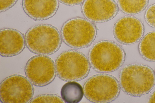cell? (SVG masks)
I'll list each match as a JSON object with an SVG mask.
<instances>
[{"label": "cell", "instance_id": "1", "mask_svg": "<svg viewBox=\"0 0 155 103\" xmlns=\"http://www.w3.org/2000/svg\"><path fill=\"white\" fill-rule=\"evenodd\" d=\"M123 91L132 96L139 97L149 93L155 84V73L150 67L141 64L124 66L119 75Z\"/></svg>", "mask_w": 155, "mask_h": 103}, {"label": "cell", "instance_id": "2", "mask_svg": "<svg viewBox=\"0 0 155 103\" xmlns=\"http://www.w3.org/2000/svg\"><path fill=\"white\" fill-rule=\"evenodd\" d=\"M126 54L122 47L108 40L100 41L93 46L89 53V61L96 71L109 72L115 71L124 63Z\"/></svg>", "mask_w": 155, "mask_h": 103}, {"label": "cell", "instance_id": "3", "mask_svg": "<svg viewBox=\"0 0 155 103\" xmlns=\"http://www.w3.org/2000/svg\"><path fill=\"white\" fill-rule=\"evenodd\" d=\"M26 45L31 52L49 55L57 52L61 44V37L58 29L49 24L35 25L29 29L25 35Z\"/></svg>", "mask_w": 155, "mask_h": 103}, {"label": "cell", "instance_id": "4", "mask_svg": "<svg viewBox=\"0 0 155 103\" xmlns=\"http://www.w3.org/2000/svg\"><path fill=\"white\" fill-rule=\"evenodd\" d=\"M55 65L57 76L64 81H77L85 78L91 68L87 57L75 50L61 53L57 58Z\"/></svg>", "mask_w": 155, "mask_h": 103}, {"label": "cell", "instance_id": "5", "mask_svg": "<svg viewBox=\"0 0 155 103\" xmlns=\"http://www.w3.org/2000/svg\"><path fill=\"white\" fill-rule=\"evenodd\" d=\"M120 86L114 76L105 73L97 74L85 82L83 90L85 97L93 103H109L118 96Z\"/></svg>", "mask_w": 155, "mask_h": 103}, {"label": "cell", "instance_id": "6", "mask_svg": "<svg viewBox=\"0 0 155 103\" xmlns=\"http://www.w3.org/2000/svg\"><path fill=\"white\" fill-rule=\"evenodd\" d=\"M96 34L95 25L88 20L80 17L66 21L61 31L64 42L69 47L76 49L89 46L95 40Z\"/></svg>", "mask_w": 155, "mask_h": 103}, {"label": "cell", "instance_id": "7", "mask_svg": "<svg viewBox=\"0 0 155 103\" xmlns=\"http://www.w3.org/2000/svg\"><path fill=\"white\" fill-rule=\"evenodd\" d=\"M34 88L27 78L14 74L5 78L0 86V99L4 103H27L32 99Z\"/></svg>", "mask_w": 155, "mask_h": 103}, {"label": "cell", "instance_id": "8", "mask_svg": "<svg viewBox=\"0 0 155 103\" xmlns=\"http://www.w3.org/2000/svg\"><path fill=\"white\" fill-rule=\"evenodd\" d=\"M25 71L30 82L35 85L40 87L52 82L56 74L52 60L46 55H40L34 56L28 60Z\"/></svg>", "mask_w": 155, "mask_h": 103}, {"label": "cell", "instance_id": "9", "mask_svg": "<svg viewBox=\"0 0 155 103\" xmlns=\"http://www.w3.org/2000/svg\"><path fill=\"white\" fill-rule=\"evenodd\" d=\"M144 31L143 25L140 20L133 16H127L120 18L115 23L113 33L118 42L127 45L139 41Z\"/></svg>", "mask_w": 155, "mask_h": 103}, {"label": "cell", "instance_id": "10", "mask_svg": "<svg viewBox=\"0 0 155 103\" xmlns=\"http://www.w3.org/2000/svg\"><path fill=\"white\" fill-rule=\"evenodd\" d=\"M82 9L87 19L94 22L102 23L114 17L119 8L114 0H85Z\"/></svg>", "mask_w": 155, "mask_h": 103}, {"label": "cell", "instance_id": "11", "mask_svg": "<svg viewBox=\"0 0 155 103\" xmlns=\"http://www.w3.org/2000/svg\"><path fill=\"white\" fill-rule=\"evenodd\" d=\"M25 13L35 21L47 20L56 13L59 6L58 0H22Z\"/></svg>", "mask_w": 155, "mask_h": 103}, {"label": "cell", "instance_id": "12", "mask_svg": "<svg viewBox=\"0 0 155 103\" xmlns=\"http://www.w3.org/2000/svg\"><path fill=\"white\" fill-rule=\"evenodd\" d=\"M1 56L5 57L16 56L25 46V38L19 31L14 29L3 28L0 32Z\"/></svg>", "mask_w": 155, "mask_h": 103}, {"label": "cell", "instance_id": "13", "mask_svg": "<svg viewBox=\"0 0 155 103\" xmlns=\"http://www.w3.org/2000/svg\"><path fill=\"white\" fill-rule=\"evenodd\" d=\"M84 94L82 87L74 81H69L65 84L61 91L62 98L64 102L67 103L79 102Z\"/></svg>", "mask_w": 155, "mask_h": 103}, {"label": "cell", "instance_id": "14", "mask_svg": "<svg viewBox=\"0 0 155 103\" xmlns=\"http://www.w3.org/2000/svg\"><path fill=\"white\" fill-rule=\"evenodd\" d=\"M139 53L145 60L155 62V31L147 34L138 45Z\"/></svg>", "mask_w": 155, "mask_h": 103}, {"label": "cell", "instance_id": "15", "mask_svg": "<svg viewBox=\"0 0 155 103\" xmlns=\"http://www.w3.org/2000/svg\"><path fill=\"white\" fill-rule=\"evenodd\" d=\"M149 0H118V6L123 13L129 14L142 12L147 7Z\"/></svg>", "mask_w": 155, "mask_h": 103}, {"label": "cell", "instance_id": "16", "mask_svg": "<svg viewBox=\"0 0 155 103\" xmlns=\"http://www.w3.org/2000/svg\"><path fill=\"white\" fill-rule=\"evenodd\" d=\"M31 103H64L62 98L53 94H44L38 95L32 99Z\"/></svg>", "mask_w": 155, "mask_h": 103}, {"label": "cell", "instance_id": "17", "mask_svg": "<svg viewBox=\"0 0 155 103\" xmlns=\"http://www.w3.org/2000/svg\"><path fill=\"white\" fill-rule=\"evenodd\" d=\"M144 18L147 24L155 29V3L149 6L146 10Z\"/></svg>", "mask_w": 155, "mask_h": 103}, {"label": "cell", "instance_id": "18", "mask_svg": "<svg viewBox=\"0 0 155 103\" xmlns=\"http://www.w3.org/2000/svg\"><path fill=\"white\" fill-rule=\"evenodd\" d=\"M18 0H0V12H3L12 7Z\"/></svg>", "mask_w": 155, "mask_h": 103}, {"label": "cell", "instance_id": "19", "mask_svg": "<svg viewBox=\"0 0 155 103\" xmlns=\"http://www.w3.org/2000/svg\"><path fill=\"white\" fill-rule=\"evenodd\" d=\"M61 3L69 6H74L80 4L85 0H58Z\"/></svg>", "mask_w": 155, "mask_h": 103}, {"label": "cell", "instance_id": "20", "mask_svg": "<svg viewBox=\"0 0 155 103\" xmlns=\"http://www.w3.org/2000/svg\"><path fill=\"white\" fill-rule=\"evenodd\" d=\"M149 102L155 103V91L150 96L149 100Z\"/></svg>", "mask_w": 155, "mask_h": 103}]
</instances>
